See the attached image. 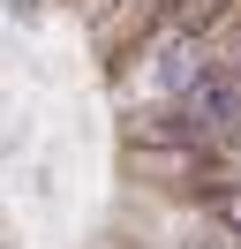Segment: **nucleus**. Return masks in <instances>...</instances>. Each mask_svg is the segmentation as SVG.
Listing matches in <instances>:
<instances>
[{
    "mask_svg": "<svg viewBox=\"0 0 241 249\" xmlns=\"http://www.w3.org/2000/svg\"><path fill=\"white\" fill-rule=\"evenodd\" d=\"M196 76H204V68H196V53H189V46H166L158 68H151V91H189Z\"/></svg>",
    "mask_w": 241,
    "mask_h": 249,
    "instance_id": "f257e3e1",
    "label": "nucleus"
}]
</instances>
